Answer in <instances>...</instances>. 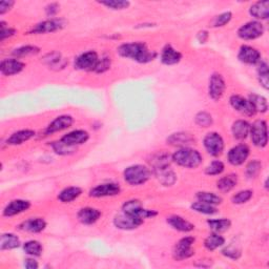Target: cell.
Masks as SVG:
<instances>
[{
  "label": "cell",
  "instance_id": "cell-8",
  "mask_svg": "<svg viewBox=\"0 0 269 269\" xmlns=\"http://www.w3.org/2000/svg\"><path fill=\"white\" fill-rule=\"evenodd\" d=\"M194 241H196V239L193 237L182 238L174 248L173 255L175 260H177V261H183V260H186L192 257L194 254V249L192 248Z\"/></svg>",
  "mask_w": 269,
  "mask_h": 269
},
{
  "label": "cell",
  "instance_id": "cell-54",
  "mask_svg": "<svg viewBox=\"0 0 269 269\" xmlns=\"http://www.w3.org/2000/svg\"><path fill=\"white\" fill-rule=\"evenodd\" d=\"M24 266L27 269H37L38 268V262L36 261L34 259H26L24 261Z\"/></svg>",
  "mask_w": 269,
  "mask_h": 269
},
{
  "label": "cell",
  "instance_id": "cell-19",
  "mask_svg": "<svg viewBox=\"0 0 269 269\" xmlns=\"http://www.w3.org/2000/svg\"><path fill=\"white\" fill-rule=\"evenodd\" d=\"M24 68L25 64L16 58L3 59L1 63H0V71H1V74L4 76L17 75V74L22 72Z\"/></svg>",
  "mask_w": 269,
  "mask_h": 269
},
{
  "label": "cell",
  "instance_id": "cell-40",
  "mask_svg": "<svg viewBox=\"0 0 269 269\" xmlns=\"http://www.w3.org/2000/svg\"><path fill=\"white\" fill-rule=\"evenodd\" d=\"M40 52V49L38 46L36 45H24V46H20V48H18L16 50L13 51V56L17 57V58H22V57H26V56H31V55H37Z\"/></svg>",
  "mask_w": 269,
  "mask_h": 269
},
{
  "label": "cell",
  "instance_id": "cell-35",
  "mask_svg": "<svg viewBox=\"0 0 269 269\" xmlns=\"http://www.w3.org/2000/svg\"><path fill=\"white\" fill-rule=\"evenodd\" d=\"M23 250L26 255H29L31 257H40L42 252H43V247L40 242L36 240H31L27 241L23 244Z\"/></svg>",
  "mask_w": 269,
  "mask_h": 269
},
{
  "label": "cell",
  "instance_id": "cell-32",
  "mask_svg": "<svg viewBox=\"0 0 269 269\" xmlns=\"http://www.w3.org/2000/svg\"><path fill=\"white\" fill-rule=\"evenodd\" d=\"M225 244V239L220 236L218 233H212L210 234L205 241H204V246H205L206 249L210 250V252H213L220 247H222Z\"/></svg>",
  "mask_w": 269,
  "mask_h": 269
},
{
  "label": "cell",
  "instance_id": "cell-51",
  "mask_svg": "<svg viewBox=\"0 0 269 269\" xmlns=\"http://www.w3.org/2000/svg\"><path fill=\"white\" fill-rule=\"evenodd\" d=\"M0 26H1V31H0V40L3 41L6 38H10V37L14 36L17 32L13 27L5 26V23L3 21L0 22Z\"/></svg>",
  "mask_w": 269,
  "mask_h": 269
},
{
  "label": "cell",
  "instance_id": "cell-30",
  "mask_svg": "<svg viewBox=\"0 0 269 269\" xmlns=\"http://www.w3.org/2000/svg\"><path fill=\"white\" fill-rule=\"evenodd\" d=\"M238 183V176L236 174H229L225 177H222L217 182V187L222 192H229L233 190Z\"/></svg>",
  "mask_w": 269,
  "mask_h": 269
},
{
  "label": "cell",
  "instance_id": "cell-14",
  "mask_svg": "<svg viewBox=\"0 0 269 269\" xmlns=\"http://www.w3.org/2000/svg\"><path fill=\"white\" fill-rule=\"evenodd\" d=\"M121 188L117 183H103L97 185L96 187L91 188L90 191V197L92 198H104V197H114L120 193Z\"/></svg>",
  "mask_w": 269,
  "mask_h": 269
},
{
  "label": "cell",
  "instance_id": "cell-13",
  "mask_svg": "<svg viewBox=\"0 0 269 269\" xmlns=\"http://www.w3.org/2000/svg\"><path fill=\"white\" fill-rule=\"evenodd\" d=\"M229 103L233 106L234 109H236L237 112L240 114H242L247 117H253L257 114L256 109L253 105L252 102L249 101V99H246L240 95H233L229 99Z\"/></svg>",
  "mask_w": 269,
  "mask_h": 269
},
{
  "label": "cell",
  "instance_id": "cell-12",
  "mask_svg": "<svg viewBox=\"0 0 269 269\" xmlns=\"http://www.w3.org/2000/svg\"><path fill=\"white\" fill-rule=\"evenodd\" d=\"M142 224L143 220L129 215V213H126L124 211L122 213H119L114 219V225L118 229L122 230H133Z\"/></svg>",
  "mask_w": 269,
  "mask_h": 269
},
{
  "label": "cell",
  "instance_id": "cell-50",
  "mask_svg": "<svg viewBox=\"0 0 269 269\" xmlns=\"http://www.w3.org/2000/svg\"><path fill=\"white\" fill-rule=\"evenodd\" d=\"M110 62L112 61H110V58H108V57L100 58L94 72L98 73V74H102V73L108 71L110 68Z\"/></svg>",
  "mask_w": 269,
  "mask_h": 269
},
{
  "label": "cell",
  "instance_id": "cell-29",
  "mask_svg": "<svg viewBox=\"0 0 269 269\" xmlns=\"http://www.w3.org/2000/svg\"><path fill=\"white\" fill-rule=\"evenodd\" d=\"M158 180H159L164 186H172L176 182V175L171 170V166H165V168L154 171Z\"/></svg>",
  "mask_w": 269,
  "mask_h": 269
},
{
  "label": "cell",
  "instance_id": "cell-39",
  "mask_svg": "<svg viewBox=\"0 0 269 269\" xmlns=\"http://www.w3.org/2000/svg\"><path fill=\"white\" fill-rule=\"evenodd\" d=\"M268 64L266 61H260V66L258 68V79L260 85L265 90L269 88V79H268Z\"/></svg>",
  "mask_w": 269,
  "mask_h": 269
},
{
  "label": "cell",
  "instance_id": "cell-16",
  "mask_svg": "<svg viewBox=\"0 0 269 269\" xmlns=\"http://www.w3.org/2000/svg\"><path fill=\"white\" fill-rule=\"evenodd\" d=\"M261 53L250 45H242L238 53V59L245 64H257L261 61Z\"/></svg>",
  "mask_w": 269,
  "mask_h": 269
},
{
  "label": "cell",
  "instance_id": "cell-49",
  "mask_svg": "<svg viewBox=\"0 0 269 269\" xmlns=\"http://www.w3.org/2000/svg\"><path fill=\"white\" fill-rule=\"evenodd\" d=\"M222 255L231 260H238L241 257V250L235 246H228L222 250Z\"/></svg>",
  "mask_w": 269,
  "mask_h": 269
},
{
  "label": "cell",
  "instance_id": "cell-28",
  "mask_svg": "<svg viewBox=\"0 0 269 269\" xmlns=\"http://www.w3.org/2000/svg\"><path fill=\"white\" fill-rule=\"evenodd\" d=\"M192 142H194V138L188 133H176L168 138V144L173 146L185 147Z\"/></svg>",
  "mask_w": 269,
  "mask_h": 269
},
{
  "label": "cell",
  "instance_id": "cell-26",
  "mask_svg": "<svg viewBox=\"0 0 269 269\" xmlns=\"http://www.w3.org/2000/svg\"><path fill=\"white\" fill-rule=\"evenodd\" d=\"M46 227V222L42 218H33L24 221L20 225V229L27 231V233L38 234L41 233Z\"/></svg>",
  "mask_w": 269,
  "mask_h": 269
},
{
  "label": "cell",
  "instance_id": "cell-9",
  "mask_svg": "<svg viewBox=\"0 0 269 269\" xmlns=\"http://www.w3.org/2000/svg\"><path fill=\"white\" fill-rule=\"evenodd\" d=\"M98 54L95 51H89L82 53L75 59V69L80 71L94 72L99 62Z\"/></svg>",
  "mask_w": 269,
  "mask_h": 269
},
{
  "label": "cell",
  "instance_id": "cell-46",
  "mask_svg": "<svg viewBox=\"0 0 269 269\" xmlns=\"http://www.w3.org/2000/svg\"><path fill=\"white\" fill-rule=\"evenodd\" d=\"M224 170H225L224 163L219 160H215L205 169V174L208 176H218L223 173Z\"/></svg>",
  "mask_w": 269,
  "mask_h": 269
},
{
  "label": "cell",
  "instance_id": "cell-15",
  "mask_svg": "<svg viewBox=\"0 0 269 269\" xmlns=\"http://www.w3.org/2000/svg\"><path fill=\"white\" fill-rule=\"evenodd\" d=\"M249 154H250V150L246 144L236 145L228 152V155H227L228 162L234 166L242 165L248 159Z\"/></svg>",
  "mask_w": 269,
  "mask_h": 269
},
{
  "label": "cell",
  "instance_id": "cell-37",
  "mask_svg": "<svg viewBox=\"0 0 269 269\" xmlns=\"http://www.w3.org/2000/svg\"><path fill=\"white\" fill-rule=\"evenodd\" d=\"M197 199L198 201L210 204V205L213 206H217L222 203V198L220 196L209 191H199L197 193Z\"/></svg>",
  "mask_w": 269,
  "mask_h": 269
},
{
  "label": "cell",
  "instance_id": "cell-41",
  "mask_svg": "<svg viewBox=\"0 0 269 269\" xmlns=\"http://www.w3.org/2000/svg\"><path fill=\"white\" fill-rule=\"evenodd\" d=\"M191 209H193L194 211H197L199 213H203V215H215V213L218 212V209L216 208V206L210 205V204L204 203L201 201L194 202L193 204H191Z\"/></svg>",
  "mask_w": 269,
  "mask_h": 269
},
{
  "label": "cell",
  "instance_id": "cell-48",
  "mask_svg": "<svg viewBox=\"0 0 269 269\" xmlns=\"http://www.w3.org/2000/svg\"><path fill=\"white\" fill-rule=\"evenodd\" d=\"M231 19H233V14H231V12H224L215 17V19L212 21V26L222 27L229 23Z\"/></svg>",
  "mask_w": 269,
  "mask_h": 269
},
{
  "label": "cell",
  "instance_id": "cell-27",
  "mask_svg": "<svg viewBox=\"0 0 269 269\" xmlns=\"http://www.w3.org/2000/svg\"><path fill=\"white\" fill-rule=\"evenodd\" d=\"M250 132V124L245 120H237L231 126V133L237 140H245Z\"/></svg>",
  "mask_w": 269,
  "mask_h": 269
},
{
  "label": "cell",
  "instance_id": "cell-34",
  "mask_svg": "<svg viewBox=\"0 0 269 269\" xmlns=\"http://www.w3.org/2000/svg\"><path fill=\"white\" fill-rule=\"evenodd\" d=\"M207 224L213 233H223L230 228L231 221L229 219H216V220H208Z\"/></svg>",
  "mask_w": 269,
  "mask_h": 269
},
{
  "label": "cell",
  "instance_id": "cell-17",
  "mask_svg": "<svg viewBox=\"0 0 269 269\" xmlns=\"http://www.w3.org/2000/svg\"><path fill=\"white\" fill-rule=\"evenodd\" d=\"M90 139V135L87 131H83V129H76V131H73L64 135L60 140L66 143L69 146L76 147L78 145H82L88 142Z\"/></svg>",
  "mask_w": 269,
  "mask_h": 269
},
{
  "label": "cell",
  "instance_id": "cell-20",
  "mask_svg": "<svg viewBox=\"0 0 269 269\" xmlns=\"http://www.w3.org/2000/svg\"><path fill=\"white\" fill-rule=\"evenodd\" d=\"M31 207L30 201L26 200H14L11 201L3 209V216L4 217H14L26 211Z\"/></svg>",
  "mask_w": 269,
  "mask_h": 269
},
{
  "label": "cell",
  "instance_id": "cell-38",
  "mask_svg": "<svg viewBox=\"0 0 269 269\" xmlns=\"http://www.w3.org/2000/svg\"><path fill=\"white\" fill-rule=\"evenodd\" d=\"M44 61L51 68H58L59 67V68L63 69L67 64V61L62 58L61 54L56 53V52L46 55L45 58H44Z\"/></svg>",
  "mask_w": 269,
  "mask_h": 269
},
{
  "label": "cell",
  "instance_id": "cell-11",
  "mask_svg": "<svg viewBox=\"0 0 269 269\" xmlns=\"http://www.w3.org/2000/svg\"><path fill=\"white\" fill-rule=\"evenodd\" d=\"M66 26V22L63 19L58 18H52V19L44 20L40 23H37L33 29L30 31V34H46V33H55L62 30Z\"/></svg>",
  "mask_w": 269,
  "mask_h": 269
},
{
  "label": "cell",
  "instance_id": "cell-44",
  "mask_svg": "<svg viewBox=\"0 0 269 269\" xmlns=\"http://www.w3.org/2000/svg\"><path fill=\"white\" fill-rule=\"evenodd\" d=\"M52 147H53L55 153L58 154V155H62V156L71 155L73 153H75V151H76V147L69 146L66 143H63L61 140L57 141V142H53Z\"/></svg>",
  "mask_w": 269,
  "mask_h": 269
},
{
  "label": "cell",
  "instance_id": "cell-31",
  "mask_svg": "<svg viewBox=\"0 0 269 269\" xmlns=\"http://www.w3.org/2000/svg\"><path fill=\"white\" fill-rule=\"evenodd\" d=\"M82 193V189L78 186H70L64 188L58 194V200L61 203H71L79 198Z\"/></svg>",
  "mask_w": 269,
  "mask_h": 269
},
{
  "label": "cell",
  "instance_id": "cell-7",
  "mask_svg": "<svg viewBox=\"0 0 269 269\" xmlns=\"http://www.w3.org/2000/svg\"><path fill=\"white\" fill-rule=\"evenodd\" d=\"M203 144H204V147H205L206 152L212 157H218L224 151L223 138H222V136L216 132L209 133L204 137Z\"/></svg>",
  "mask_w": 269,
  "mask_h": 269
},
{
  "label": "cell",
  "instance_id": "cell-21",
  "mask_svg": "<svg viewBox=\"0 0 269 269\" xmlns=\"http://www.w3.org/2000/svg\"><path fill=\"white\" fill-rule=\"evenodd\" d=\"M182 54L171 44H166L161 53V61L165 66H175L181 61Z\"/></svg>",
  "mask_w": 269,
  "mask_h": 269
},
{
  "label": "cell",
  "instance_id": "cell-55",
  "mask_svg": "<svg viewBox=\"0 0 269 269\" xmlns=\"http://www.w3.org/2000/svg\"><path fill=\"white\" fill-rule=\"evenodd\" d=\"M208 37H209V35H208L207 31H200L197 35V39L200 43H205L208 39Z\"/></svg>",
  "mask_w": 269,
  "mask_h": 269
},
{
  "label": "cell",
  "instance_id": "cell-10",
  "mask_svg": "<svg viewBox=\"0 0 269 269\" xmlns=\"http://www.w3.org/2000/svg\"><path fill=\"white\" fill-rule=\"evenodd\" d=\"M225 89H226V85H225V80L223 76L218 73L212 74V75L210 76L209 85H208L209 97L215 101L220 100L224 95Z\"/></svg>",
  "mask_w": 269,
  "mask_h": 269
},
{
  "label": "cell",
  "instance_id": "cell-3",
  "mask_svg": "<svg viewBox=\"0 0 269 269\" xmlns=\"http://www.w3.org/2000/svg\"><path fill=\"white\" fill-rule=\"evenodd\" d=\"M123 176L129 185H141L150 179L151 171L145 165L136 164L125 169Z\"/></svg>",
  "mask_w": 269,
  "mask_h": 269
},
{
  "label": "cell",
  "instance_id": "cell-36",
  "mask_svg": "<svg viewBox=\"0 0 269 269\" xmlns=\"http://www.w3.org/2000/svg\"><path fill=\"white\" fill-rule=\"evenodd\" d=\"M249 101L252 102L256 112L257 113H261L264 114L267 112L268 109V102L266 100L265 97L261 96V95H257V94H252L249 95Z\"/></svg>",
  "mask_w": 269,
  "mask_h": 269
},
{
  "label": "cell",
  "instance_id": "cell-2",
  "mask_svg": "<svg viewBox=\"0 0 269 269\" xmlns=\"http://www.w3.org/2000/svg\"><path fill=\"white\" fill-rule=\"evenodd\" d=\"M172 160L185 169H197L202 163V155L190 147H182L172 156Z\"/></svg>",
  "mask_w": 269,
  "mask_h": 269
},
{
  "label": "cell",
  "instance_id": "cell-53",
  "mask_svg": "<svg viewBox=\"0 0 269 269\" xmlns=\"http://www.w3.org/2000/svg\"><path fill=\"white\" fill-rule=\"evenodd\" d=\"M14 4H15L14 1H1L0 2V14L3 15L7 11H10Z\"/></svg>",
  "mask_w": 269,
  "mask_h": 269
},
{
  "label": "cell",
  "instance_id": "cell-45",
  "mask_svg": "<svg viewBox=\"0 0 269 269\" xmlns=\"http://www.w3.org/2000/svg\"><path fill=\"white\" fill-rule=\"evenodd\" d=\"M253 194H254L253 190H249V189L241 190L237 192L236 194H234L233 198H231V201H233L234 204H238V205H240V204H244L248 202L253 198Z\"/></svg>",
  "mask_w": 269,
  "mask_h": 269
},
{
  "label": "cell",
  "instance_id": "cell-43",
  "mask_svg": "<svg viewBox=\"0 0 269 269\" xmlns=\"http://www.w3.org/2000/svg\"><path fill=\"white\" fill-rule=\"evenodd\" d=\"M100 4L106 6L107 8H110V10H125L131 3L129 1H126V0H106V1H101L99 2Z\"/></svg>",
  "mask_w": 269,
  "mask_h": 269
},
{
  "label": "cell",
  "instance_id": "cell-47",
  "mask_svg": "<svg viewBox=\"0 0 269 269\" xmlns=\"http://www.w3.org/2000/svg\"><path fill=\"white\" fill-rule=\"evenodd\" d=\"M194 122L200 127H208L212 124L213 120L211 115L207 112H200L194 117Z\"/></svg>",
  "mask_w": 269,
  "mask_h": 269
},
{
  "label": "cell",
  "instance_id": "cell-23",
  "mask_svg": "<svg viewBox=\"0 0 269 269\" xmlns=\"http://www.w3.org/2000/svg\"><path fill=\"white\" fill-rule=\"evenodd\" d=\"M249 14L258 20H266L269 17V1H257L249 7Z\"/></svg>",
  "mask_w": 269,
  "mask_h": 269
},
{
  "label": "cell",
  "instance_id": "cell-24",
  "mask_svg": "<svg viewBox=\"0 0 269 269\" xmlns=\"http://www.w3.org/2000/svg\"><path fill=\"white\" fill-rule=\"evenodd\" d=\"M166 222L176 230L181 231V233H189L194 229V225L191 224L190 222L185 220L180 216H170L166 219Z\"/></svg>",
  "mask_w": 269,
  "mask_h": 269
},
{
  "label": "cell",
  "instance_id": "cell-52",
  "mask_svg": "<svg viewBox=\"0 0 269 269\" xmlns=\"http://www.w3.org/2000/svg\"><path fill=\"white\" fill-rule=\"evenodd\" d=\"M59 8H60V5L57 2L49 3L48 5L45 6V14L48 17H55L58 14Z\"/></svg>",
  "mask_w": 269,
  "mask_h": 269
},
{
  "label": "cell",
  "instance_id": "cell-25",
  "mask_svg": "<svg viewBox=\"0 0 269 269\" xmlns=\"http://www.w3.org/2000/svg\"><path fill=\"white\" fill-rule=\"evenodd\" d=\"M35 135V132L32 129H21V131L12 134L10 138H7L6 143L7 145H21L24 142L31 140Z\"/></svg>",
  "mask_w": 269,
  "mask_h": 269
},
{
  "label": "cell",
  "instance_id": "cell-1",
  "mask_svg": "<svg viewBox=\"0 0 269 269\" xmlns=\"http://www.w3.org/2000/svg\"><path fill=\"white\" fill-rule=\"evenodd\" d=\"M117 52L121 57L132 59L139 63L152 62L157 57V53L151 51L143 42H129L121 44Z\"/></svg>",
  "mask_w": 269,
  "mask_h": 269
},
{
  "label": "cell",
  "instance_id": "cell-22",
  "mask_svg": "<svg viewBox=\"0 0 269 269\" xmlns=\"http://www.w3.org/2000/svg\"><path fill=\"white\" fill-rule=\"evenodd\" d=\"M77 217L82 224L91 225V224H95L96 222L100 219L101 211L99 209L92 208V207H85L79 210Z\"/></svg>",
  "mask_w": 269,
  "mask_h": 269
},
{
  "label": "cell",
  "instance_id": "cell-33",
  "mask_svg": "<svg viewBox=\"0 0 269 269\" xmlns=\"http://www.w3.org/2000/svg\"><path fill=\"white\" fill-rule=\"evenodd\" d=\"M20 240L14 234H3L1 236V243L0 248L1 250H11L20 246Z\"/></svg>",
  "mask_w": 269,
  "mask_h": 269
},
{
  "label": "cell",
  "instance_id": "cell-5",
  "mask_svg": "<svg viewBox=\"0 0 269 269\" xmlns=\"http://www.w3.org/2000/svg\"><path fill=\"white\" fill-rule=\"evenodd\" d=\"M264 25L261 21L254 20L243 24L238 30V36L243 40H255L264 34Z\"/></svg>",
  "mask_w": 269,
  "mask_h": 269
},
{
  "label": "cell",
  "instance_id": "cell-42",
  "mask_svg": "<svg viewBox=\"0 0 269 269\" xmlns=\"http://www.w3.org/2000/svg\"><path fill=\"white\" fill-rule=\"evenodd\" d=\"M262 171V163L261 161H259L257 159L250 161L248 165L246 166V171L245 174L247 176V178L249 179H255L257 178L259 174Z\"/></svg>",
  "mask_w": 269,
  "mask_h": 269
},
{
  "label": "cell",
  "instance_id": "cell-18",
  "mask_svg": "<svg viewBox=\"0 0 269 269\" xmlns=\"http://www.w3.org/2000/svg\"><path fill=\"white\" fill-rule=\"evenodd\" d=\"M74 123V119L72 116L62 115L57 117L45 128V135H53L55 133L62 132L64 129L71 127Z\"/></svg>",
  "mask_w": 269,
  "mask_h": 269
},
{
  "label": "cell",
  "instance_id": "cell-4",
  "mask_svg": "<svg viewBox=\"0 0 269 269\" xmlns=\"http://www.w3.org/2000/svg\"><path fill=\"white\" fill-rule=\"evenodd\" d=\"M250 137H252L253 143L258 147H265L268 143V133H267V123L265 120H257L250 125Z\"/></svg>",
  "mask_w": 269,
  "mask_h": 269
},
{
  "label": "cell",
  "instance_id": "cell-6",
  "mask_svg": "<svg viewBox=\"0 0 269 269\" xmlns=\"http://www.w3.org/2000/svg\"><path fill=\"white\" fill-rule=\"evenodd\" d=\"M122 210L126 213H129V215L135 216L139 219H141L144 221V219L147 218H154L158 215V212L156 210H151V209H146L142 206V204L140 201L138 200H129L125 202L122 206Z\"/></svg>",
  "mask_w": 269,
  "mask_h": 269
}]
</instances>
